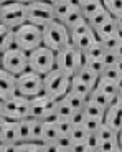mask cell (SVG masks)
<instances>
[{"mask_svg":"<svg viewBox=\"0 0 122 152\" xmlns=\"http://www.w3.org/2000/svg\"><path fill=\"white\" fill-rule=\"evenodd\" d=\"M69 45V33L61 22L53 20L41 28V46L48 48L54 55Z\"/></svg>","mask_w":122,"mask_h":152,"instance_id":"6da1fadb","label":"cell"},{"mask_svg":"<svg viewBox=\"0 0 122 152\" xmlns=\"http://www.w3.org/2000/svg\"><path fill=\"white\" fill-rule=\"evenodd\" d=\"M13 46L22 50L23 53H30L38 46H41V28L25 23L17 30H13Z\"/></svg>","mask_w":122,"mask_h":152,"instance_id":"7a4b0ae2","label":"cell"},{"mask_svg":"<svg viewBox=\"0 0 122 152\" xmlns=\"http://www.w3.org/2000/svg\"><path fill=\"white\" fill-rule=\"evenodd\" d=\"M81 66H83V55L71 43L54 55V68L60 69L68 78H73Z\"/></svg>","mask_w":122,"mask_h":152,"instance_id":"3957f363","label":"cell"},{"mask_svg":"<svg viewBox=\"0 0 122 152\" xmlns=\"http://www.w3.org/2000/svg\"><path fill=\"white\" fill-rule=\"evenodd\" d=\"M0 23L10 30H17L27 23V7L25 2H2Z\"/></svg>","mask_w":122,"mask_h":152,"instance_id":"277c9868","label":"cell"},{"mask_svg":"<svg viewBox=\"0 0 122 152\" xmlns=\"http://www.w3.org/2000/svg\"><path fill=\"white\" fill-rule=\"evenodd\" d=\"M15 89L17 94L22 98H36V96L43 94V76L36 75V73L27 69L20 76L15 78Z\"/></svg>","mask_w":122,"mask_h":152,"instance_id":"5b68a950","label":"cell"},{"mask_svg":"<svg viewBox=\"0 0 122 152\" xmlns=\"http://www.w3.org/2000/svg\"><path fill=\"white\" fill-rule=\"evenodd\" d=\"M69 81L71 78L63 75L60 69H51L48 75L43 76V94L51 99L63 98L69 89Z\"/></svg>","mask_w":122,"mask_h":152,"instance_id":"8992f818","label":"cell"},{"mask_svg":"<svg viewBox=\"0 0 122 152\" xmlns=\"http://www.w3.org/2000/svg\"><path fill=\"white\" fill-rule=\"evenodd\" d=\"M0 69L7 71L12 76H20L28 69V55L18 48H10L0 55Z\"/></svg>","mask_w":122,"mask_h":152,"instance_id":"52a82bcc","label":"cell"},{"mask_svg":"<svg viewBox=\"0 0 122 152\" xmlns=\"http://www.w3.org/2000/svg\"><path fill=\"white\" fill-rule=\"evenodd\" d=\"M25 7H27V23L33 27L43 28L54 20L50 2H41V0L25 2Z\"/></svg>","mask_w":122,"mask_h":152,"instance_id":"ba28073f","label":"cell"},{"mask_svg":"<svg viewBox=\"0 0 122 152\" xmlns=\"http://www.w3.org/2000/svg\"><path fill=\"white\" fill-rule=\"evenodd\" d=\"M28 69L40 76H45L54 69V53L45 46H38L28 53Z\"/></svg>","mask_w":122,"mask_h":152,"instance_id":"9c48e42d","label":"cell"},{"mask_svg":"<svg viewBox=\"0 0 122 152\" xmlns=\"http://www.w3.org/2000/svg\"><path fill=\"white\" fill-rule=\"evenodd\" d=\"M2 113H4V119L7 121H22V119H28L30 116V99L22 98V96H13V98L2 101Z\"/></svg>","mask_w":122,"mask_h":152,"instance_id":"30bf717a","label":"cell"},{"mask_svg":"<svg viewBox=\"0 0 122 152\" xmlns=\"http://www.w3.org/2000/svg\"><path fill=\"white\" fill-rule=\"evenodd\" d=\"M54 104H56V99H51L45 94L31 98L30 99V116H28V119L41 121L46 114L54 109Z\"/></svg>","mask_w":122,"mask_h":152,"instance_id":"8fae6325","label":"cell"},{"mask_svg":"<svg viewBox=\"0 0 122 152\" xmlns=\"http://www.w3.org/2000/svg\"><path fill=\"white\" fill-rule=\"evenodd\" d=\"M121 107H122V98L121 94L115 96L111 101L109 107L104 111V118H102V124H106L107 127H111L114 132L121 134Z\"/></svg>","mask_w":122,"mask_h":152,"instance_id":"7c38bea8","label":"cell"},{"mask_svg":"<svg viewBox=\"0 0 122 152\" xmlns=\"http://www.w3.org/2000/svg\"><path fill=\"white\" fill-rule=\"evenodd\" d=\"M13 96H17L15 76H12L7 71L0 69V101H7Z\"/></svg>","mask_w":122,"mask_h":152,"instance_id":"4fadbf2b","label":"cell"},{"mask_svg":"<svg viewBox=\"0 0 122 152\" xmlns=\"http://www.w3.org/2000/svg\"><path fill=\"white\" fill-rule=\"evenodd\" d=\"M121 20H114V18H109L104 25H101L97 30H94V35L97 38V42L101 40H106V38L112 37L115 33H121Z\"/></svg>","mask_w":122,"mask_h":152,"instance_id":"5bb4252c","label":"cell"},{"mask_svg":"<svg viewBox=\"0 0 122 152\" xmlns=\"http://www.w3.org/2000/svg\"><path fill=\"white\" fill-rule=\"evenodd\" d=\"M74 4L79 8L81 15H83V18L86 22L91 17H94L97 12L102 10V2H99V0H79V2H74Z\"/></svg>","mask_w":122,"mask_h":152,"instance_id":"9a60e30c","label":"cell"},{"mask_svg":"<svg viewBox=\"0 0 122 152\" xmlns=\"http://www.w3.org/2000/svg\"><path fill=\"white\" fill-rule=\"evenodd\" d=\"M94 89H97L101 94H104L107 99H109V101H112L115 96L121 94V84H119V83H114V81L102 80V78H99V80H97Z\"/></svg>","mask_w":122,"mask_h":152,"instance_id":"2e32d148","label":"cell"},{"mask_svg":"<svg viewBox=\"0 0 122 152\" xmlns=\"http://www.w3.org/2000/svg\"><path fill=\"white\" fill-rule=\"evenodd\" d=\"M96 42H97V38H96V35L92 30L88 31V33H84V35H81V37H76V38H73V40H69V43H71L81 55H83L88 48H91Z\"/></svg>","mask_w":122,"mask_h":152,"instance_id":"e0dca14e","label":"cell"},{"mask_svg":"<svg viewBox=\"0 0 122 152\" xmlns=\"http://www.w3.org/2000/svg\"><path fill=\"white\" fill-rule=\"evenodd\" d=\"M51 10H53V17L56 22H63L65 17L68 15V12L73 8L74 2L71 0H54V2H50Z\"/></svg>","mask_w":122,"mask_h":152,"instance_id":"ac0fdd59","label":"cell"},{"mask_svg":"<svg viewBox=\"0 0 122 152\" xmlns=\"http://www.w3.org/2000/svg\"><path fill=\"white\" fill-rule=\"evenodd\" d=\"M73 78H76L78 81H81L83 84H86L88 88H91V89H94L96 83H97V80H99V75L97 73H94L92 69H89L88 66H81L79 69H78V73Z\"/></svg>","mask_w":122,"mask_h":152,"instance_id":"d6986e66","label":"cell"},{"mask_svg":"<svg viewBox=\"0 0 122 152\" xmlns=\"http://www.w3.org/2000/svg\"><path fill=\"white\" fill-rule=\"evenodd\" d=\"M83 22H86V20L83 18V15H81V12H79V8L76 7V4L73 5V8L68 12V15L65 17V20H63V25H65V28L66 30H73L74 27H78V25H81Z\"/></svg>","mask_w":122,"mask_h":152,"instance_id":"ffe728a7","label":"cell"},{"mask_svg":"<svg viewBox=\"0 0 122 152\" xmlns=\"http://www.w3.org/2000/svg\"><path fill=\"white\" fill-rule=\"evenodd\" d=\"M13 48V30L0 23V55Z\"/></svg>","mask_w":122,"mask_h":152,"instance_id":"44dd1931","label":"cell"},{"mask_svg":"<svg viewBox=\"0 0 122 152\" xmlns=\"http://www.w3.org/2000/svg\"><path fill=\"white\" fill-rule=\"evenodd\" d=\"M58 137H60V132H58V129H56V124L43 122L41 141H40V144H54Z\"/></svg>","mask_w":122,"mask_h":152,"instance_id":"7402d4cb","label":"cell"},{"mask_svg":"<svg viewBox=\"0 0 122 152\" xmlns=\"http://www.w3.org/2000/svg\"><path fill=\"white\" fill-rule=\"evenodd\" d=\"M101 46H102L104 51H114V53H121L122 48V37L121 33H115L112 37L106 38V40H101Z\"/></svg>","mask_w":122,"mask_h":152,"instance_id":"603a6c76","label":"cell"},{"mask_svg":"<svg viewBox=\"0 0 122 152\" xmlns=\"http://www.w3.org/2000/svg\"><path fill=\"white\" fill-rule=\"evenodd\" d=\"M5 144H18V134H17V122L5 119V129L2 134Z\"/></svg>","mask_w":122,"mask_h":152,"instance_id":"cb8c5ba5","label":"cell"},{"mask_svg":"<svg viewBox=\"0 0 122 152\" xmlns=\"http://www.w3.org/2000/svg\"><path fill=\"white\" fill-rule=\"evenodd\" d=\"M102 8L107 12V15L111 17V18H114V20L122 18V4L119 0H104Z\"/></svg>","mask_w":122,"mask_h":152,"instance_id":"d4e9b609","label":"cell"},{"mask_svg":"<svg viewBox=\"0 0 122 152\" xmlns=\"http://www.w3.org/2000/svg\"><path fill=\"white\" fill-rule=\"evenodd\" d=\"M17 134H18V144L30 142V119L17 121Z\"/></svg>","mask_w":122,"mask_h":152,"instance_id":"484cf974","label":"cell"},{"mask_svg":"<svg viewBox=\"0 0 122 152\" xmlns=\"http://www.w3.org/2000/svg\"><path fill=\"white\" fill-rule=\"evenodd\" d=\"M102 55H104L102 46H101L99 42H96L91 48H88L83 53V63H84V61H101Z\"/></svg>","mask_w":122,"mask_h":152,"instance_id":"4316f807","label":"cell"},{"mask_svg":"<svg viewBox=\"0 0 122 152\" xmlns=\"http://www.w3.org/2000/svg\"><path fill=\"white\" fill-rule=\"evenodd\" d=\"M69 93H73V94L79 96V98L86 99L89 96V93H91V88H88L86 84H83L81 81H78L76 78H71V81H69Z\"/></svg>","mask_w":122,"mask_h":152,"instance_id":"83f0119b","label":"cell"},{"mask_svg":"<svg viewBox=\"0 0 122 152\" xmlns=\"http://www.w3.org/2000/svg\"><path fill=\"white\" fill-rule=\"evenodd\" d=\"M83 113L86 118L89 119H97V121H102L104 118V109H101L99 106H96V104L89 103V101H86L83 106Z\"/></svg>","mask_w":122,"mask_h":152,"instance_id":"f1b7e54d","label":"cell"},{"mask_svg":"<svg viewBox=\"0 0 122 152\" xmlns=\"http://www.w3.org/2000/svg\"><path fill=\"white\" fill-rule=\"evenodd\" d=\"M86 101L96 104V106H99L101 109H104V111H106L107 107H109V104H111V101H109L104 94H101L97 89H91V93H89V96L86 98Z\"/></svg>","mask_w":122,"mask_h":152,"instance_id":"f546056e","label":"cell"},{"mask_svg":"<svg viewBox=\"0 0 122 152\" xmlns=\"http://www.w3.org/2000/svg\"><path fill=\"white\" fill-rule=\"evenodd\" d=\"M99 78L107 80V81H114V83H119V84H121V81H122V69H121V66H111V68H104Z\"/></svg>","mask_w":122,"mask_h":152,"instance_id":"4dcf8cb0","label":"cell"},{"mask_svg":"<svg viewBox=\"0 0 122 152\" xmlns=\"http://www.w3.org/2000/svg\"><path fill=\"white\" fill-rule=\"evenodd\" d=\"M122 53H114V51H104L101 63L104 68H111V66H121V60H122Z\"/></svg>","mask_w":122,"mask_h":152,"instance_id":"1f68e13d","label":"cell"},{"mask_svg":"<svg viewBox=\"0 0 122 152\" xmlns=\"http://www.w3.org/2000/svg\"><path fill=\"white\" fill-rule=\"evenodd\" d=\"M54 111H56V114H58V118H60V119H69V118L73 116V113H74V111H73L71 107L68 106V103H66L63 98L56 99Z\"/></svg>","mask_w":122,"mask_h":152,"instance_id":"d6a6232c","label":"cell"},{"mask_svg":"<svg viewBox=\"0 0 122 152\" xmlns=\"http://www.w3.org/2000/svg\"><path fill=\"white\" fill-rule=\"evenodd\" d=\"M63 99L68 103V106L71 107L74 113H76V111H83V106H84V103H86V99L79 98V96H76V94H73V93H69V91L63 96Z\"/></svg>","mask_w":122,"mask_h":152,"instance_id":"836d02e7","label":"cell"},{"mask_svg":"<svg viewBox=\"0 0 122 152\" xmlns=\"http://www.w3.org/2000/svg\"><path fill=\"white\" fill-rule=\"evenodd\" d=\"M41 131H43V122L36 121V119H30V142L31 144L41 141Z\"/></svg>","mask_w":122,"mask_h":152,"instance_id":"e575fe53","label":"cell"},{"mask_svg":"<svg viewBox=\"0 0 122 152\" xmlns=\"http://www.w3.org/2000/svg\"><path fill=\"white\" fill-rule=\"evenodd\" d=\"M119 149H121V136L112 139V141L99 142V145H97L96 151L97 152H115V151H119Z\"/></svg>","mask_w":122,"mask_h":152,"instance_id":"d590c367","label":"cell"},{"mask_svg":"<svg viewBox=\"0 0 122 152\" xmlns=\"http://www.w3.org/2000/svg\"><path fill=\"white\" fill-rule=\"evenodd\" d=\"M96 136H97V139H99V142H104V141H112V139H115V137H119L121 134L114 132V131H112L111 127H107L106 124H101V127L97 129V132H96Z\"/></svg>","mask_w":122,"mask_h":152,"instance_id":"8d00e7d4","label":"cell"},{"mask_svg":"<svg viewBox=\"0 0 122 152\" xmlns=\"http://www.w3.org/2000/svg\"><path fill=\"white\" fill-rule=\"evenodd\" d=\"M69 137H71L73 142H84L86 137H88V132L83 129V126H73L71 132H69Z\"/></svg>","mask_w":122,"mask_h":152,"instance_id":"74e56055","label":"cell"},{"mask_svg":"<svg viewBox=\"0 0 122 152\" xmlns=\"http://www.w3.org/2000/svg\"><path fill=\"white\" fill-rule=\"evenodd\" d=\"M101 124H102V121L86 118V119H84V122H83V129L86 131L88 134H96V132H97V129L101 127Z\"/></svg>","mask_w":122,"mask_h":152,"instance_id":"f35d334b","label":"cell"},{"mask_svg":"<svg viewBox=\"0 0 122 152\" xmlns=\"http://www.w3.org/2000/svg\"><path fill=\"white\" fill-rule=\"evenodd\" d=\"M88 31H91V28H89L88 22H83L81 25H78V27H74L73 30H69V40H73V38H76V37H81V35L84 33H88Z\"/></svg>","mask_w":122,"mask_h":152,"instance_id":"ab89813d","label":"cell"},{"mask_svg":"<svg viewBox=\"0 0 122 152\" xmlns=\"http://www.w3.org/2000/svg\"><path fill=\"white\" fill-rule=\"evenodd\" d=\"M56 129L60 132V136H69V132L73 129V124L69 122V119H60L56 122Z\"/></svg>","mask_w":122,"mask_h":152,"instance_id":"60d3db41","label":"cell"},{"mask_svg":"<svg viewBox=\"0 0 122 152\" xmlns=\"http://www.w3.org/2000/svg\"><path fill=\"white\" fill-rule=\"evenodd\" d=\"M54 144H56L58 149H71L73 141H71V137H69V136H60Z\"/></svg>","mask_w":122,"mask_h":152,"instance_id":"b9f144b4","label":"cell"},{"mask_svg":"<svg viewBox=\"0 0 122 152\" xmlns=\"http://www.w3.org/2000/svg\"><path fill=\"white\" fill-rule=\"evenodd\" d=\"M84 119H86V116H84L83 111H76V113H73V116L69 118V122H71L73 126H83Z\"/></svg>","mask_w":122,"mask_h":152,"instance_id":"7bdbcfd3","label":"cell"},{"mask_svg":"<svg viewBox=\"0 0 122 152\" xmlns=\"http://www.w3.org/2000/svg\"><path fill=\"white\" fill-rule=\"evenodd\" d=\"M84 144L88 145V149L96 151V149H97V145H99V139H97V136H96V134H88V137H86Z\"/></svg>","mask_w":122,"mask_h":152,"instance_id":"ee69618b","label":"cell"},{"mask_svg":"<svg viewBox=\"0 0 122 152\" xmlns=\"http://www.w3.org/2000/svg\"><path fill=\"white\" fill-rule=\"evenodd\" d=\"M88 151H91V149H88V145L84 142H73L71 149H69V152H88Z\"/></svg>","mask_w":122,"mask_h":152,"instance_id":"f6af8a7d","label":"cell"},{"mask_svg":"<svg viewBox=\"0 0 122 152\" xmlns=\"http://www.w3.org/2000/svg\"><path fill=\"white\" fill-rule=\"evenodd\" d=\"M17 152H31V144H17Z\"/></svg>","mask_w":122,"mask_h":152,"instance_id":"bcb514c9","label":"cell"},{"mask_svg":"<svg viewBox=\"0 0 122 152\" xmlns=\"http://www.w3.org/2000/svg\"><path fill=\"white\" fill-rule=\"evenodd\" d=\"M60 149L56 147V144H43V152H58Z\"/></svg>","mask_w":122,"mask_h":152,"instance_id":"7dc6e473","label":"cell"},{"mask_svg":"<svg viewBox=\"0 0 122 152\" xmlns=\"http://www.w3.org/2000/svg\"><path fill=\"white\" fill-rule=\"evenodd\" d=\"M30 144H31V142H30ZM31 152H43V144H40V142L31 144Z\"/></svg>","mask_w":122,"mask_h":152,"instance_id":"c3c4849f","label":"cell"},{"mask_svg":"<svg viewBox=\"0 0 122 152\" xmlns=\"http://www.w3.org/2000/svg\"><path fill=\"white\" fill-rule=\"evenodd\" d=\"M2 152H17V144H7L2 149Z\"/></svg>","mask_w":122,"mask_h":152,"instance_id":"681fc988","label":"cell"},{"mask_svg":"<svg viewBox=\"0 0 122 152\" xmlns=\"http://www.w3.org/2000/svg\"><path fill=\"white\" fill-rule=\"evenodd\" d=\"M4 129H5V119H0V137L4 134Z\"/></svg>","mask_w":122,"mask_h":152,"instance_id":"f907efd6","label":"cell"},{"mask_svg":"<svg viewBox=\"0 0 122 152\" xmlns=\"http://www.w3.org/2000/svg\"><path fill=\"white\" fill-rule=\"evenodd\" d=\"M0 119H4V113H2V101H0Z\"/></svg>","mask_w":122,"mask_h":152,"instance_id":"816d5d0a","label":"cell"},{"mask_svg":"<svg viewBox=\"0 0 122 152\" xmlns=\"http://www.w3.org/2000/svg\"><path fill=\"white\" fill-rule=\"evenodd\" d=\"M58 152H69V149H60Z\"/></svg>","mask_w":122,"mask_h":152,"instance_id":"f5cc1de1","label":"cell"},{"mask_svg":"<svg viewBox=\"0 0 122 152\" xmlns=\"http://www.w3.org/2000/svg\"><path fill=\"white\" fill-rule=\"evenodd\" d=\"M88 152H97V151H88Z\"/></svg>","mask_w":122,"mask_h":152,"instance_id":"db71d44e","label":"cell"},{"mask_svg":"<svg viewBox=\"0 0 122 152\" xmlns=\"http://www.w3.org/2000/svg\"><path fill=\"white\" fill-rule=\"evenodd\" d=\"M115 152H122V151H121V149H119V151H115Z\"/></svg>","mask_w":122,"mask_h":152,"instance_id":"11a10c76","label":"cell"},{"mask_svg":"<svg viewBox=\"0 0 122 152\" xmlns=\"http://www.w3.org/2000/svg\"><path fill=\"white\" fill-rule=\"evenodd\" d=\"M0 8H2V2H0Z\"/></svg>","mask_w":122,"mask_h":152,"instance_id":"9f6ffc18","label":"cell"},{"mask_svg":"<svg viewBox=\"0 0 122 152\" xmlns=\"http://www.w3.org/2000/svg\"><path fill=\"white\" fill-rule=\"evenodd\" d=\"M0 152H2V149H0Z\"/></svg>","mask_w":122,"mask_h":152,"instance_id":"6f0895ef","label":"cell"}]
</instances>
